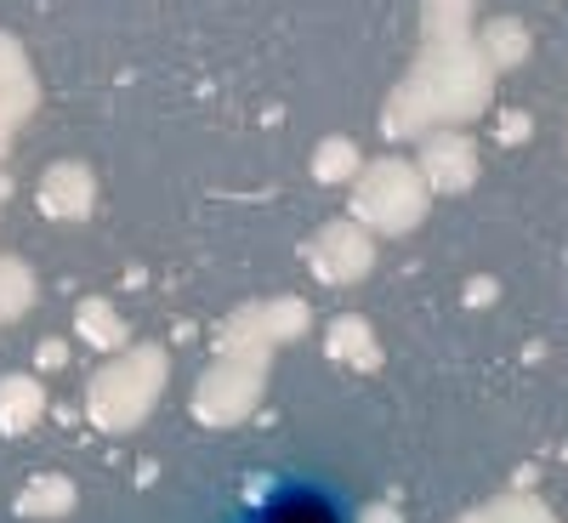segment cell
<instances>
[{"label":"cell","mask_w":568,"mask_h":523,"mask_svg":"<svg viewBox=\"0 0 568 523\" xmlns=\"http://www.w3.org/2000/svg\"><path fill=\"white\" fill-rule=\"evenodd\" d=\"M240 523H353V506L329 479H302V472H291V479H273L240 512Z\"/></svg>","instance_id":"obj_1"},{"label":"cell","mask_w":568,"mask_h":523,"mask_svg":"<svg viewBox=\"0 0 568 523\" xmlns=\"http://www.w3.org/2000/svg\"><path fill=\"white\" fill-rule=\"evenodd\" d=\"M233 523H240V517H233Z\"/></svg>","instance_id":"obj_2"}]
</instances>
